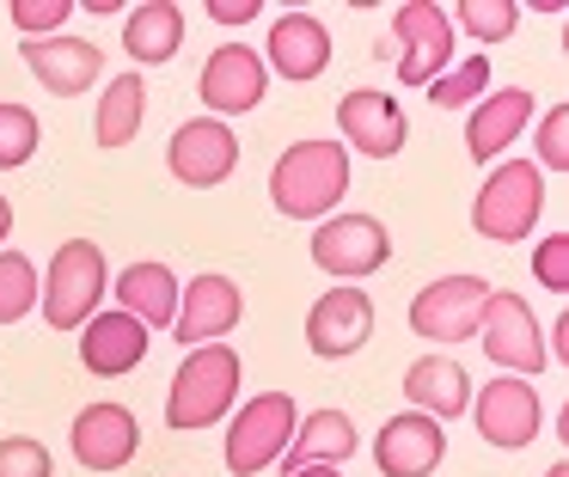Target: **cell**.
I'll return each instance as SVG.
<instances>
[{
    "label": "cell",
    "mask_w": 569,
    "mask_h": 477,
    "mask_svg": "<svg viewBox=\"0 0 569 477\" xmlns=\"http://www.w3.org/2000/svg\"><path fill=\"white\" fill-rule=\"evenodd\" d=\"M545 477H569V459H557V465H551V471H545Z\"/></svg>",
    "instance_id": "74e56055"
},
{
    "label": "cell",
    "mask_w": 569,
    "mask_h": 477,
    "mask_svg": "<svg viewBox=\"0 0 569 477\" xmlns=\"http://www.w3.org/2000/svg\"><path fill=\"white\" fill-rule=\"evenodd\" d=\"M7 19L26 37H56L68 19H74V0H7Z\"/></svg>",
    "instance_id": "1f68e13d"
},
{
    "label": "cell",
    "mask_w": 569,
    "mask_h": 477,
    "mask_svg": "<svg viewBox=\"0 0 569 477\" xmlns=\"http://www.w3.org/2000/svg\"><path fill=\"white\" fill-rule=\"evenodd\" d=\"M356 447H361L356 416L337 410V404H325V410H307V416L295 423V440H288V453H282L276 465H282L288 477L307 471V465H337V471H343V465L356 459Z\"/></svg>",
    "instance_id": "44dd1931"
},
{
    "label": "cell",
    "mask_w": 569,
    "mask_h": 477,
    "mask_svg": "<svg viewBox=\"0 0 569 477\" xmlns=\"http://www.w3.org/2000/svg\"><path fill=\"white\" fill-rule=\"evenodd\" d=\"M141 122H148V73H111L104 92H99L92 141H99L104 153H117V147H129L141 135Z\"/></svg>",
    "instance_id": "484cf974"
},
{
    "label": "cell",
    "mask_w": 569,
    "mask_h": 477,
    "mask_svg": "<svg viewBox=\"0 0 569 477\" xmlns=\"http://www.w3.org/2000/svg\"><path fill=\"white\" fill-rule=\"evenodd\" d=\"M68 447H74V459L87 465V471H123L129 459H136L141 447V423L129 404H87V410L68 423Z\"/></svg>",
    "instance_id": "e0dca14e"
},
{
    "label": "cell",
    "mask_w": 569,
    "mask_h": 477,
    "mask_svg": "<svg viewBox=\"0 0 569 477\" xmlns=\"http://www.w3.org/2000/svg\"><path fill=\"white\" fill-rule=\"evenodd\" d=\"M478 342H483V355H490V367H502V374H515V379H532V374L551 367L539 318H532L527 294H515V288H490Z\"/></svg>",
    "instance_id": "52a82bcc"
},
{
    "label": "cell",
    "mask_w": 569,
    "mask_h": 477,
    "mask_svg": "<svg viewBox=\"0 0 569 477\" xmlns=\"http://www.w3.org/2000/svg\"><path fill=\"white\" fill-rule=\"evenodd\" d=\"M295 398L288 391H258V398L233 404V416H227V440H221V465L233 477H258L270 471L276 459L288 453V440H295Z\"/></svg>",
    "instance_id": "5b68a950"
},
{
    "label": "cell",
    "mask_w": 569,
    "mask_h": 477,
    "mask_svg": "<svg viewBox=\"0 0 569 477\" xmlns=\"http://www.w3.org/2000/svg\"><path fill=\"white\" fill-rule=\"evenodd\" d=\"M307 251H312V264H319L331 281L361 288L373 269H386V257H392V232H386L380 215H325L319 227H312Z\"/></svg>",
    "instance_id": "8992f818"
},
{
    "label": "cell",
    "mask_w": 569,
    "mask_h": 477,
    "mask_svg": "<svg viewBox=\"0 0 569 477\" xmlns=\"http://www.w3.org/2000/svg\"><path fill=\"white\" fill-rule=\"evenodd\" d=\"M422 92H429V105H435V110H471L483 92H490V61H483V56L453 61V68H447L441 80H429Z\"/></svg>",
    "instance_id": "83f0119b"
},
{
    "label": "cell",
    "mask_w": 569,
    "mask_h": 477,
    "mask_svg": "<svg viewBox=\"0 0 569 477\" xmlns=\"http://www.w3.org/2000/svg\"><path fill=\"white\" fill-rule=\"evenodd\" d=\"M337 141L361 159H392V153H405V141H410V117L392 92L356 86V92L337 98Z\"/></svg>",
    "instance_id": "7c38bea8"
},
{
    "label": "cell",
    "mask_w": 569,
    "mask_h": 477,
    "mask_svg": "<svg viewBox=\"0 0 569 477\" xmlns=\"http://www.w3.org/2000/svg\"><path fill=\"white\" fill-rule=\"evenodd\" d=\"M392 37H398V80L417 86V92L453 68V19H447L441 0L392 7Z\"/></svg>",
    "instance_id": "9c48e42d"
},
{
    "label": "cell",
    "mask_w": 569,
    "mask_h": 477,
    "mask_svg": "<svg viewBox=\"0 0 569 477\" xmlns=\"http://www.w3.org/2000/svg\"><path fill=\"white\" fill-rule=\"evenodd\" d=\"M295 477H343L337 465H307V471H295Z\"/></svg>",
    "instance_id": "8d00e7d4"
},
{
    "label": "cell",
    "mask_w": 569,
    "mask_h": 477,
    "mask_svg": "<svg viewBox=\"0 0 569 477\" xmlns=\"http://www.w3.org/2000/svg\"><path fill=\"white\" fill-rule=\"evenodd\" d=\"M123 49L136 68H166L184 49V7L178 0H136V7H123Z\"/></svg>",
    "instance_id": "cb8c5ba5"
},
{
    "label": "cell",
    "mask_w": 569,
    "mask_h": 477,
    "mask_svg": "<svg viewBox=\"0 0 569 477\" xmlns=\"http://www.w3.org/2000/svg\"><path fill=\"white\" fill-rule=\"evenodd\" d=\"M263 92H270V68H263V56L251 43H221L209 49V61H202L197 73V98H202V117H246V110L263 105Z\"/></svg>",
    "instance_id": "8fae6325"
},
{
    "label": "cell",
    "mask_w": 569,
    "mask_h": 477,
    "mask_svg": "<svg viewBox=\"0 0 569 477\" xmlns=\"http://www.w3.org/2000/svg\"><path fill=\"white\" fill-rule=\"evenodd\" d=\"M148 330L136 325L129 312H92L87 325H80V367L99 379H123L129 367L148 361Z\"/></svg>",
    "instance_id": "603a6c76"
},
{
    "label": "cell",
    "mask_w": 569,
    "mask_h": 477,
    "mask_svg": "<svg viewBox=\"0 0 569 477\" xmlns=\"http://www.w3.org/2000/svg\"><path fill=\"white\" fill-rule=\"evenodd\" d=\"M178 288H184V281H178L172 269L153 264V257H141V264H129L123 276H117V312H129L148 337H153V330H172Z\"/></svg>",
    "instance_id": "d4e9b609"
},
{
    "label": "cell",
    "mask_w": 569,
    "mask_h": 477,
    "mask_svg": "<svg viewBox=\"0 0 569 477\" xmlns=\"http://www.w3.org/2000/svg\"><path fill=\"white\" fill-rule=\"evenodd\" d=\"M349 178H356V159L337 135H312V141H295L276 153L270 166V202L276 215L288 220H325L343 208Z\"/></svg>",
    "instance_id": "6da1fadb"
},
{
    "label": "cell",
    "mask_w": 569,
    "mask_h": 477,
    "mask_svg": "<svg viewBox=\"0 0 569 477\" xmlns=\"http://www.w3.org/2000/svg\"><path fill=\"white\" fill-rule=\"evenodd\" d=\"M7 232H13V202L0 196V251H7Z\"/></svg>",
    "instance_id": "d590c367"
},
{
    "label": "cell",
    "mask_w": 569,
    "mask_h": 477,
    "mask_svg": "<svg viewBox=\"0 0 569 477\" xmlns=\"http://www.w3.org/2000/svg\"><path fill=\"white\" fill-rule=\"evenodd\" d=\"M38 276L43 269L26 251H13V245L0 251V325H19L38 312Z\"/></svg>",
    "instance_id": "4316f807"
},
{
    "label": "cell",
    "mask_w": 569,
    "mask_h": 477,
    "mask_svg": "<svg viewBox=\"0 0 569 477\" xmlns=\"http://www.w3.org/2000/svg\"><path fill=\"white\" fill-rule=\"evenodd\" d=\"M405 398L417 416H429V423H453V416L471 410V374L453 361V355H417V361L405 367Z\"/></svg>",
    "instance_id": "7402d4cb"
},
{
    "label": "cell",
    "mask_w": 569,
    "mask_h": 477,
    "mask_svg": "<svg viewBox=\"0 0 569 477\" xmlns=\"http://www.w3.org/2000/svg\"><path fill=\"white\" fill-rule=\"evenodd\" d=\"M19 61H26L31 80L50 98H80V92H92L99 73H104V49L92 43V37H74V31L26 37V43H19Z\"/></svg>",
    "instance_id": "2e32d148"
},
{
    "label": "cell",
    "mask_w": 569,
    "mask_h": 477,
    "mask_svg": "<svg viewBox=\"0 0 569 477\" xmlns=\"http://www.w3.org/2000/svg\"><path fill=\"white\" fill-rule=\"evenodd\" d=\"M246 318V294H239L233 276L221 269H202L178 288V318H172V337L184 349H202V342H227V330H239Z\"/></svg>",
    "instance_id": "5bb4252c"
},
{
    "label": "cell",
    "mask_w": 569,
    "mask_h": 477,
    "mask_svg": "<svg viewBox=\"0 0 569 477\" xmlns=\"http://www.w3.org/2000/svg\"><path fill=\"white\" fill-rule=\"evenodd\" d=\"M368 337H373L368 288H343V281H331V288L307 306V349L319 355V361H349V355L368 349Z\"/></svg>",
    "instance_id": "9a60e30c"
},
{
    "label": "cell",
    "mask_w": 569,
    "mask_h": 477,
    "mask_svg": "<svg viewBox=\"0 0 569 477\" xmlns=\"http://www.w3.org/2000/svg\"><path fill=\"white\" fill-rule=\"evenodd\" d=\"M38 141H43V122L31 105H13L0 98V171H19L38 159Z\"/></svg>",
    "instance_id": "f1b7e54d"
},
{
    "label": "cell",
    "mask_w": 569,
    "mask_h": 477,
    "mask_svg": "<svg viewBox=\"0 0 569 477\" xmlns=\"http://www.w3.org/2000/svg\"><path fill=\"white\" fill-rule=\"evenodd\" d=\"M532 276H539V288L569 294V232H545L532 251Z\"/></svg>",
    "instance_id": "836d02e7"
},
{
    "label": "cell",
    "mask_w": 569,
    "mask_h": 477,
    "mask_svg": "<svg viewBox=\"0 0 569 477\" xmlns=\"http://www.w3.org/2000/svg\"><path fill=\"white\" fill-rule=\"evenodd\" d=\"M483 300H490V281L483 276H435L429 288H417V300H410V330H417L422 342H441V349L471 342L483 325Z\"/></svg>",
    "instance_id": "ba28073f"
},
{
    "label": "cell",
    "mask_w": 569,
    "mask_h": 477,
    "mask_svg": "<svg viewBox=\"0 0 569 477\" xmlns=\"http://www.w3.org/2000/svg\"><path fill=\"white\" fill-rule=\"evenodd\" d=\"M239 379H246L239 349H227V342L190 349L184 361H178V374H172V391H166V428L197 435V428L227 423L233 404H239Z\"/></svg>",
    "instance_id": "7a4b0ae2"
},
{
    "label": "cell",
    "mask_w": 569,
    "mask_h": 477,
    "mask_svg": "<svg viewBox=\"0 0 569 477\" xmlns=\"http://www.w3.org/2000/svg\"><path fill=\"white\" fill-rule=\"evenodd\" d=\"M202 12H209V19L214 24H251V19H258V0H209V7H202Z\"/></svg>",
    "instance_id": "e575fe53"
},
{
    "label": "cell",
    "mask_w": 569,
    "mask_h": 477,
    "mask_svg": "<svg viewBox=\"0 0 569 477\" xmlns=\"http://www.w3.org/2000/svg\"><path fill=\"white\" fill-rule=\"evenodd\" d=\"M471 423H478L483 447L496 453H520L539 440L545 428V404L532 391V379H515V374H496L490 386L471 391Z\"/></svg>",
    "instance_id": "30bf717a"
},
{
    "label": "cell",
    "mask_w": 569,
    "mask_h": 477,
    "mask_svg": "<svg viewBox=\"0 0 569 477\" xmlns=\"http://www.w3.org/2000/svg\"><path fill=\"white\" fill-rule=\"evenodd\" d=\"M263 68H270V80L282 73V80H295V86L319 80V73L331 68V31H325L312 12L288 7L282 19L270 24V37H263Z\"/></svg>",
    "instance_id": "d6986e66"
},
{
    "label": "cell",
    "mask_w": 569,
    "mask_h": 477,
    "mask_svg": "<svg viewBox=\"0 0 569 477\" xmlns=\"http://www.w3.org/2000/svg\"><path fill=\"white\" fill-rule=\"evenodd\" d=\"M233 166H239V135H233V122H221V117H190V122H178V135L166 141V171H172L178 183H190V190L227 183Z\"/></svg>",
    "instance_id": "4fadbf2b"
},
{
    "label": "cell",
    "mask_w": 569,
    "mask_h": 477,
    "mask_svg": "<svg viewBox=\"0 0 569 477\" xmlns=\"http://www.w3.org/2000/svg\"><path fill=\"white\" fill-rule=\"evenodd\" d=\"M532 92L527 86H490V92L471 105V122H466V153L478 166H496V159L515 147V135L532 122Z\"/></svg>",
    "instance_id": "ffe728a7"
},
{
    "label": "cell",
    "mask_w": 569,
    "mask_h": 477,
    "mask_svg": "<svg viewBox=\"0 0 569 477\" xmlns=\"http://www.w3.org/2000/svg\"><path fill=\"white\" fill-rule=\"evenodd\" d=\"M0 477H56V453L38 435H0Z\"/></svg>",
    "instance_id": "4dcf8cb0"
},
{
    "label": "cell",
    "mask_w": 569,
    "mask_h": 477,
    "mask_svg": "<svg viewBox=\"0 0 569 477\" xmlns=\"http://www.w3.org/2000/svg\"><path fill=\"white\" fill-rule=\"evenodd\" d=\"M447 19H453V31H471L478 43H508L520 24V7L515 0H453Z\"/></svg>",
    "instance_id": "f546056e"
},
{
    "label": "cell",
    "mask_w": 569,
    "mask_h": 477,
    "mask_svg": "<svg viewBox=\"0 0 569 477\" xmlns=\"http://www.w3.org/2000/svg\"><path fill=\"white\" fill-rule=\"evenodd\" d=\"M539 215H545V171L532 159H496L490 178L471 196V227L496 245H520L532 239Z\"/></svg>",
    "instance_id": "3957f363"
},
{
    "label": "cell",
    "mask_w": 569,
    "mask_h": 477,
    "mask_svg": "<svg viewBox=\"0 0 569 477\" xmlns=\"http://www.w3.org/2000/svg\"><path fill=\"white\" fill-rule=\"evenodd\" d=\"M104 281H111V264H104L99 239H68L56 245L50 276H38V312L50 330H80L104 300Z\"/></svg>",
    "instance_id": "277c9868"
},
{
    "label": "cell",
    "mask_w": 569,
    "mask_h": 477,
    "mask_svg": "<svg viewBox=\"0 0 569 477\" xmlns=\"http://www.w3.org/2000/svg\"><path fill=\"white\" fill-rule=\"evenodd\" d=\"M539 171H569V105H551L539 117Z\"/></svg>",
    "instance_id": "d6a6232c"
},
{
    "label": "cell",
    "mask_w": 569,
    "mask_h": 477,
    "mask_svg": "<svg viewBox=\"0 0 569 477\" xmlns=\"http://www.w3.org/2000/svg\"><path fill=\"white\" fill-rule=\"evenodd\" d=\"M447 459V428L429 423V416L405 410V416H386V428L373 435V465L380 477H435Z\"/></svg>",
    "instance_id": "ac0fdd59"
}]
</instances>
